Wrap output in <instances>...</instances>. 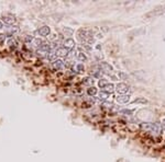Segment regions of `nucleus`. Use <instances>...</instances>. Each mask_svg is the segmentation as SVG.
<instances>
[{
    "instance_id": "f257e3e1",
    "label": "nucleus",
    "mask_w": 165,
    "mask_h": 162,
    "mask_svg": "<svg viewBox=\"0 0 165 162\" xmlns=\"http://www.w3.org/2000/svg\"><path fill=\"white\" fill-rule=\"evenodd\" d=\"M141 127H142V129L155 132V134H159L161 128H162V126H161L160 124H157V123H148V122H146V123H142Z\"/></svg>"
},
{
    "instance_id": "f03ea898",
    "label": "nucleus",
    "mask_w": 165,
    "mask_h": 162,
    "mask_svg": "<svg viewBox=\"0 0 165 162\" xmlns=\"http://www.w3.org/2000/svg\"><path fill=\"white\" fill-rule=\"evenodd\" d=\"M69 49H67L66 47L62 46V47H58V48L55 50V54H56V56H60V57H65L67 56V55L69 54Z\"/></svg>"
},
{
    "instance_id": "7ed1b4c3",
    "label": "nucleus",
    "mask_w": 165,
    "mask_h": 162,
    "mask_svg": "<svg viewBox=\"0 0 165 162\" xmlns=\"http://www.w3.org/2000/svg\"><path fill=\"white\" fill-rule=\"evenodd\" d=\"M35 33H36L38 35H40V36H47V35H49L50 33H51V29H50L49 26H46V25H44V26L40 28Z\"/></svg>"
},
{
    "instance_id": "20e7f679",
    "label": "nucleus",
    "mask_w": 165,
    "mask_h": 162,
    "mask_svg": "<svg viewBox=\"0 0 165 162\" xmlns=\"http://www.w3.org/2000/svg\"><path fill=\"white\" fill-rule=\"evenodd\" d=\"M18 32H19V26H17V25H10V26L7 28L5 34L8 36H12L14 33H18Z\"/></svg>"
},
{
    "instance_id": "39448f33",
    "label": "nucleus",
    "mask_w": 165,
    "mask_h": 162,
    "mask_svg": "<svg viewBox=\"0 0 165 162\" xmlns=\"http://www.w3.org/2000/svg\"><path fill=\"white\" fill-rule=\"evenodd\" d=\"M164 13H165V6H163V7H161V8H159V9L152 11V12H150L146 17H149V18L150 17H157V16H161V14H164Z\"/></svg>"
},
{
    "instance_id": "423d86ee",
    "label": "nucleus",
    "mask_w": 165,
    "mask_h": 162,
    "mask_svg": "<svg viewBox=\"0 0 165 162\" xmlns=\"http://www.w3.org/2000/svg\"><path fill=\"white\" fill-rule=\"evenodd\" d=\"M116 90L119 94H126V92L128 91V86L126 83H118L116 87Z\"/></svg>"
},
{
    "instance_id": "0eeeda50",
    "label": "nucleus",
    "mask_w": 165,
    "mask_h": 162,
    "mask_svg": "<svg viewBox=\"0 0 165 162\" xmlns=\"http://www.w3.org/2000/svg\"><path fill=\"white\" fill-rule=\"evenodd\" d=\"M129 99H130V97H129V95H127V94H119L118 97L116 98V100H117V102H118V103L124 104V103L129 102Z\"/></svg>"
},
{
    "instance_id": "6e6552de",
    "label": "nucleus",
    "mask_w": 165,
    "mask_h": 162,
    "mask_svg": "<svg viewBox=\"0 0 165 162\" xmlns=\"http://www.w3.org/2000/svg\"><path fill=\"white\" fill-rule=\"evenodd\" d=\"M3 21H5L6 24L11 25L16 22V18H14L12 14H5V16H3Z\"/></svg>"
},
{
    "instance_id": "1a4fd4ad",
    "label": "nucleus",
    "mask_w": 165,
    "mask_h": 162,
    "mask_svg": "<svg viewBox=\"0 0 165 162\" xmlns=\"http://www.w3.org/2000/svg\"><path fill=\"white\" fill-rule=\"evenodd\" d=\"M64 47H66L67 49H73L75 47V40L73 39V38H67V39H65V42H64Z\"/></svg>"
},
{
    "instance_id": "9d476101",
    "label": "nucleus",
    "mask_w": 165,
    "mask_h": 162,
    "mask_svg": "<svg viewBox=\"0 0 165 162\" xmlns=\"http://www.w3.org/2000/svg\"><path fill=\"white\" fill-rule=\"evenodd\" d=\"M63 66H64V61L62 59H56V60L53 61V67H54V69H56V70L62 69L63 68Z\"/></svg>"
},
{
    "instance_id": "9b49d317",
    "label": "nucleus",
    "mask_w": 165,
    "mask_h": 162,
    "mask_svg": "<svg viewBox=\"0 0 165 162\" xmlns=\"http://www.w3.org/2000/svg\"><path fill=\"white\" fill-rule=\"evenodd\" d=\"M100 67H101V70L104 72H110L112 70V67L109 64H107V62H101Z\"/></svg>"
},
{
    "instance_id": "f8f14e48",
    "label": "nucleus",
    "mask_w": 165,
    "mask_h": 162,
    "mask_svg": "<svg viewBox=\"0 0 165 162\" xmlns=\"http://www.w3.org/2000/svg\"><path fill=\"white\" fill-rule=\"evenodd\" d=\"M104 91L105 92H107V93H112L113 91H115V86H113L112 83H108L107 86H106L105 88H104Z\"/></svg>"
},
{
    "instance_id": "ddd939ff",
    "label": "nucleus",
    "mask_w": 165,
    "mask_h": 162,
    "mask_svg": "<svg viewBox=\"0 0 165 162\" xmlns=\"http://www.w3.org/2000/svg\"><path fill=\"white\" fill-rule=\"evenodd\" d=\"M7 44H8L9 47H11V48H16V46H17V42H16V39H13V37H9V39L7 40Z\"/></svg>"
},
{
    "instance_id": "4468645a",
    "label": "nucleus",
    "mask_w": 165,
    "mask_h": 162,
    "mask_svg": "<svg viewBox=\"0 0 165 162\" xmlns=\"http://www.w3.org/2000/svg\"><path fill=\"white\" fill-rule=\"evenodd\" d=\"M109 97V93H107V92H105V91H101L100 93H99V100L100 101H106L108 99Z\"/></svg>"
},
{
    "instance_id": "2eb2a0df",
    "label": "nucleus",
    "mask_w": 165,
    "mask_h": 162,
    "mask_svg": "<svg viewBox=\"0 0 165 162\" xmlns=\"http://www.w3.org/2000/svg\"><path fill=\"white\" fill-rule=\"evenodd\" d=\"M134 112V110H121L120 111V114H123V115H126V116H130L132 115V113Z\"/></svg>"
},
{
    "instance_id": "dca6fc26",
    "label": "nucleus",
    "mask_w": 165,
    "mask_h": 162,
    "mask_svg": "<svg viewBox=\"0 0 165 162\" xmlns=\"http://www.w3.org/2000/svg\"><path fill=\"white\" fill-rule=\"evenodd\" d=\"M76 58L78 60H80V61H85L86 59H87V57H86V55L84 54V53H78L76 55Z\"/></svg>"
},
{
    "instance_id": "f3484780",
    "label": "nucleus",
    "mask_w": 165,
    "mask_h": 162,
    "mask_svg": "<svg viewBox=\"0 0 165 162\" xmlns=\"http://www.w3.org/2000/svg\"><path fill=\"white\" fill-rule=\"evenodd\" d=\"M63 33L66 35V36H71L73 33H74V31L72 30L71 28H64V30H63Z\"/></svg>"
},
{
    "instance_id": "a211bd4d",
    "label": "nucleus",
    "mask_w": 165,
    "mask_h": 162,
    "mask_svg": "<svg viewBox=\"0 0 165 162\" xmlns=\"http://www.w3.org/2000/svg\"><path fill=\"white\" fill-rule=\"evenodd\" d=\"M107 84H108V82H107V80H106V79H100V80H99V82H98V86L100 87L101 89H104Z\"/></svg>"
},
{
    "instance_id": "6ab92c4d",
    "label": "nucleus",
    "mask_w": 165,
    "mask_h": 162,
    "mask_svg": "<svg viewBox=\"0 0 165 162\" xmlns=\"http://www.w3.org/2000/svg\"><path fill=\"white\" fill-rule=\"evenodd\" d=\"M55 57H56V54H55V53H52V51H50V53L46 55V58H47L49 60H53V61L56 60V59H55Z\"/></svg>"
},
{
    "instance_id": "aec40b11",
    "label": "nucleus",
    "mask_w": 165,
    "mask_h": 162,
    "mask_svg": "<svg viewBox=\"0 0 165 162\" xmlns=\"http://www.w3.org/2000/svg\"><path fill=\"white\" fill-rule=\"evenodd\" d=\"M87 93L89 94V95H95V94L97 93V89L95 87H90L89 89L87 90Z\"/></svg>"
},
{
    "instance_id": "412c9836",
    "label": "nucleus",
    "mask_w": 165,
    "mask_h": 162,
    "mask_svg": "<svg viewBox=\"0 0 165 162\" xmlns=\"http://www.w3.org/2000/svg\"><path fill=\"white\" fill-rule=\"evenodd\" d=\"M133 103H143V104H145V103H148V101H146L144 98H138L133 101Z\"/></svg>"
},
{
    "instance_id": "4be33fe9",
    "label": "nucleus",
    "mask_w": 165,
    "mask_h": 162,
    "mask_svg": "<svg viewBox=\"0 0 165 162\" xmlns=\"http://www.w3.org/2000/svg\"><path fill=\"white\" fill-rule=\"evenodd\" d=\"M84 69H85V67H84L83 64H77L76 65V70L78 71V72H83Z\"/></svg>"
},
{
    "instance_id": "5701e85b",
    "label": "nucleus",
    "mask_w": 165,
    "mask_h": 162,
    "mask_svg": "<svg viewBox=\"0 0 165 162\" xmlns=\"http://www.w3.org/2000/svg\"><path fill=\"white\" fill-rule=\"evenodd\" d=\"M33 39H34L33 35H25L24 36V42H27V43H31Z\"/></svg>"
},
{
    "instance_id": "b1692460",
    "label": "nucleus",
    "mask_w": 165,
    "mask_h": 162,
    "mask_svg": "<svg viewBox=\"0 0 165 162\" xmlns=\"http://www.w3.org/2000/svg\"><path fill=\"white\" fill-rule=\"evenodd\" d=\"M84 80H85V81H84V83H85V84H91V83H94V80L91 79V78H89V77H88V78H85Z\"/></svg>"
},
{
    "instance_id": "393cba45",
    "label": "nucleus",
    "mask_w": 165,
    "mask_h": 162,
    "mask_svg": "<svg viewBox=\"0 0 165 162\" xmlns=\"http://www.w3.org/2000/svg\"><path fill=\"white\" fill-rule=\"evenodd\" d=\"M6 39V34H0V44H3Z\"/></svg>"
},
{
    "instance_id": "a878e982",
    "label": "nucleus",
    "mask_w": 165,
    "mask_h": 162,
    "mask_svg": "<svg viewBox=\"0 0 165 162\" xmlns=\"http://www.w3.org/2000/svg\"><path fill=\"white\" fill-rule=\"evenodd\" d=\"M118 75H119V77H120L121 79H124V78H127V75H126V73H123V72H121V71H120V72L118 73Z\"/></svg>"
},
{
    "instance_id": "bb28decb",
    "label": "nucleus",
    "mask_w": 165,
    "mask_h": 162,
    "mask_svg": "<svg viewBox=\"0 0 165 162\" xmlns=\"http://www.w3.org/2000/svg\"><path fill=\"white\" fill-rule=\"evenodd\" d=\"M161 126H162V129L165 130V118H163V120H162V125H161Z\"/></svg>"
},
{
    "instance_id": "cd10ccee",
    "label": "nucleus",
    "mask_w": 165,
    "mask_h": 162,
    "mask_svg": "<svg viewBox=\"0 0 165 162\" xmlns=\"http://www.w3.org/2000/svg\"><path fill=\"white\" fill-rule=\"evenodd\" d=\"M2 28H3V24H2V22L0 21V29H2Z\"/></svg>"
}]
</instances>
